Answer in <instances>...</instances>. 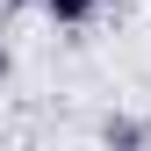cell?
<instances>
[{"label":"cell","mask_w":151,"mask_h":151,"mask_svg":"<svg viewBox=\"0 0 151 151\" xmlns=\"http://www.w3.org/2000/svg\"><path fill=\"white\" fill-rule=\"evenodd\" d=\"M93 0H50V22H86Z\"/></svg>","instance_id":"1"},{"label":"cell","mask_w":151,"mask_h":151,"mask_svg":"<svg viewBox=\"0 0 151 151\" xmlns=\"http://www.w3.org/2000/svg\"><path fill=\"white\" fill-rule=\"evenodd\" d=\"M0 79H7V50H0Z\"/></svg>","instance_id":"2"}]
</instances>
